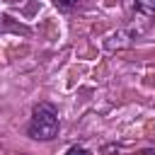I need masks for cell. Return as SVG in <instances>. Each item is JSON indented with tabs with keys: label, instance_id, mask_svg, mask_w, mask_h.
<instances>
[{
	"label": "cell",
	"instance_id": "6da1fadb",
	"mask_svg": "<svg viewBox=\"0 0 155 155\" xmlns=\"http://www.w3.org/2000/svg\"><path fill=\"white\" fill-rule=\"evenodd\" d=\"M58 111L53 104L48 102H41L31 109V119H29V126H27V133L29 138L34 140H53L58 136Z\"/></svg>",
	"mask_w": 155,
	"mask_h": 155
},
{
	"label": "cell",
	"instance_id": "7a4b0ae2",
	"mask_svg": "<svg viewBox=\"0 0 155 155\" xmlns=\"http://www.w3.org/2000/svg\"><path fill=\"white\" fill-rule=\"evenodd\" d=\"M131 2H133V7H136L140 15L155 17V0H131Z\"/></svg>",
	"mask_w": 155,
	"mask_h": 155
},
{
	"label": "cell",
	"instance_id": "3957f363",
	"mask_svg": "<svg viewBox=\"0 0 155 155\" xmlns=\"http://www.w3.org/2000/svg\"><path fill=\"white\" fill-rule=\"evenodd\" d=\"M65 155H92L87 148H82V145H73V148H68V153Z\"/></svg>",
	"mask_w": 155,
	"mask_h": 155
},
{
	"label": "cell",
	"instance_id": "277c9868",
	"mask_svg": "<svg viewBox=\"0 0 155 155\" xmlns=\"http://www.w3.org/2000/svg\"><path fill=\"white\" fill-rule=\"evenodd\" d=\"M78 0H53V5L56 7H61V10H68V7H73Z\"/></svg>",
	"mask_w": 155,
	"mask_h": 155
},
{
	"label": "cell",
	"instance_id": "5b68a950",
	"mask_svg": "<svg viewBox=\"0 0 155 155\" xmlns=\"http://www.w3.org/2000/svg\"><path fill=\"white\" fill-rule=\"evenodd\" d=\"M138 155H155L153 150H143V153H138Z\"/></svg>",
	"mask_w": 155,
	"mask_h": 155
}]
</instances>
